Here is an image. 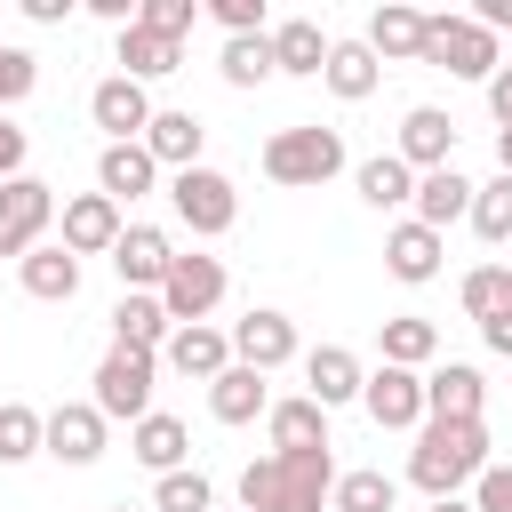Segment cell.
<instances>
[{
  "label": "cell",
  "mask_w": 512,
  "mask_h": 512,
  "mask_svg": "<svg viewBox=\"0 0 512 512\" xmlns=\"http://www.w3.org/2000/svg\"><path fill=\"white\" fill-rule=\"evenodd\" d=\"M232 360H240V368H256V376L288 368V360H296V320H288L280 304L240 312V320H232Z\"/></svg>",
  "instance_id": "cell-11"
},
{
  "label": "cell",
  "mask_w": 512,
  "mask_h": 512,
  "mask_svg": "<svg viewBox=\"0 0 512 512\" xmlns=\"http://www.w3.org/2000/svg\"><path fill=\"white\" fill-rule=\"evenodd\" d=\"M48 224H56V184H40V176L0 184V256L24 264V256L48 240Z\"/></svg>",
  "instance_id": "cell-8"
},
{
  "label": "cell",
  "mask_w": 512,
  "mask_h": 512,
  "mask_svg": "<svg viewBox=\"0 0 512 512\" xmlns=\"http://www.w3.org/2000/svg\"><path fill=\"white\" fill-rule=\"evenodd\" d=\"M392 504H400L392 472H336V496H328V512H392Z\"/></svg>",
  "instance_id": "cell-36"
},
{
  "label": "cell",
  "mask_w": 512,
  "mask_h": 512,
  "mask_svg": "<svg viewBox=\"0 0 512 512\" xmlns=\"http://www.w3.org/2000/svg\"><path fill=\"white\" fill-rule=\"evenodd\" d=\"M432 512H472V496H432Z\"/></svg>",
  "instance_id": "cell-49"
},
{
  "label": "cell",
  "mask_w": 512,
  "mask_h": 512,
  "mask_svg": "<svg viewBox=\"0 0 512 512\" xmlns=\"http://www.w3.org/2000/svg\"><path fill=\"white\" fill-rule=\"evenodd\" d=\"M104 432H112V424H104L96 400H64V408H48V456L72 464V472L104 456Z\"/></svg>",
  "instance_id": "cell-15"
},
{
  "label": "cell",
  "mask_w": 512,
  "mask_h": 512,
  "mask_svg": "<svg viewBox=\"0 0 512 512\" xmlns=\"http://www.w3.org/2000/svg\"><path fill=\"white\" fill-rule=\"evenodd\" d=\"M16 280H24L32 304H72V296H80V256H72L64 240H40V248L16 264Z\"/></svg>",
  "instance_id": "cell-20"
},
{
  "label": "cell",
  "mask_w": 512,
  "mask_h": 512,
  "mask_svg": "<svg viewBox=\"0 0 512 512\" xmlns=\"http://www.w3.org/2000/svg\"><path fill=\"white\" fill-rule=\"evenodd\" d=\"M488 112H496V128H512V64L488 80Z\"/></svg>",
  "instance_id": "cell-44"
},
{
  "label": "cell",
  "mask_w": 512,
  "mask_h": 512,
  "mask_svg": "<svg viewBox=\"0 0 512 512\" xmlns=\"http://www.w3.org/2000/svg\"><path fill=\"white\" fill-rule=\"evenodd\" d=\"M416 176H432V168H456V120L440 112V104H408L400 112V144H392Z\"/></svg>",
  "instance_id": "cell-14"
},
{
  "label": "cell",
  "mask_w": 512,
  "mask_h": 512,
  "mask_svg": "<svg viewBox=\"0 0 512 512\" xmlns=\"http://www.w3.org/2000/svg\"><path fill=\"white\" fill-rule=\"evenodd\" d=\"M168 264H176V240H168L160 224H128V232H120V248H112V272H120V288H128V296H160Z\"/></svg>",
  "instance_id": "cell-13"
},
{
  "label": "cell",
  "mask_w": 512,
  "mask_h": 512,
  "mask_svg": "<svg viewBox=\"0 0 512 512\" xmlns=\"http://www.w3.org/2000/svg\"><path fill=\"white\" fill-rule=\"evenodd\" d=\"M56 232H64L72 256H112L128 224H120V200H104V192H72V200L56 208Z\"/></svg>",
  "instance_id": "cell-12"
},
{
  "label": "cell",
  "mask_w": 512,
  "mask_h": 512,
  "mask_svg": "<svg viewBox=\"0 0 512 512\" xmlns=\"http://www.w3.org/2000/svg\"><path fill=\"white\" fill-rule=\"evenodd\" d=\"M24 16H32V24H64V16H72V0H24Z\"/></svg>",
  "instance_id": "cell-47"
},
{
  "label": "cell",
  "mask_w": 512,
  "mask_h": 512,
  "mask_svg": "<svg viewBox=\"0 0 512 512\" xmlns=\"http://www.w3.org/2000/svg\"><path fill=\"white\" fill-rule=\"evenodd\" d=\"M480 400H488V376L472 360L424 368V416H480Z\"/></svg>",
  "instance_id": "cell-26"
},
{
  "label": "cell",
  "mask_w": 512,
  "mask_h": 512,
  "mask_svg": "<svg viewBox=\"0 0 512 512\" xmlns=\"http://www.w3.org/2000/svg\"><path fill=\"white\" fill-rule=\"evenodd\" d=\"M328 32H320V16H280L272 24V64L288 72V80H320L328 72Z\"/></svg>",
  "instance_id": "cell-19"
},
{
  "label": "cell",
  "mask_w": 512,
  "mask_h": 512,
  "mask_svg": "<svg viewBox=\"0 0 512 512\" xmlns=\"http://www.w3.org/2000/svg\"><path fill=\"white\" fill-rule=\"evenodd\" d=\"M472 232H480L488 248L512 240V176H488V184L472 192Z\"/></svg>",
  "instance_id": "cell-37"
},
{
  "label": "cell",
  "mask_w": 512,
  "mask_h": 512,
  "mask_svg": "<svg viewBox=\"0 0 512 512\" xmlns=\"http://www.w3.org/2000/svg\"><path fill=\"white\" fill-rule=\"evenodd\" d=\"M112 64H120V80H144V88H152V80H168V72L184 64V40H160L152 24H128V32L112 40Z\"/></svg>",
  "instance_id": "cell-23"
},
{
  "label": "cell",
  "mask_w": 512,
  "mask_h": 512,
  "mask_svg": "<svg viewBox=\"0 0 512 512\" xmlns=\"http://www.w3.org/2000/svg\"><path fill=\"white\" fill-rule=\"evenodd\" d=\"M440 256H448V240L432 232V224H392L384 232V272L400 280V288H424V280H440Z\"/></svg>",
  "instance_id": "cell-17"
},
{
  "label": "cell",
  "mask_w": 512,
  "mask_h": 512,
  "mask_svg": "<svg viewBox=\"0 0 512 512\" xmlns=\"http://www.w3.org/2000/svg\"><path fill=\"white\" fill-rule=\"evenodd\" d=\"M360 384H368V368H360V352H352V344H320V352H304V392H312L320 408L360 400Z\"/></svg>",
  "instance_id": "cell-21"
},
{
  "label": "cell",
  "mask_w": 512,
  "mask_h": 512,
  "mask_svg": "<svg viewBox=\"0 0 512 512\" xmlns=\"http://www.w3.org/2000/svg\"><path fill=\"white\" fill-rule=\"evenodd\" d=\"M496 176H512V128H496Z\"/></svg>",
  "instance_id": "cell-48"
},
{
  "label": "cell",
  "mask_w": 512,
  "mask_h": 512,
  "mask_svg": "<svg viewBox=\"0 0 512 512\" xmlns=\"http://www.w3.org/2000/svg\"><path fill=\"white\" fill-rule=\"evenodd\" d=\"M104 512H128V504H104Z\"/></svg>",
  "instance_id": "cell-51"
},
{
  "label": "cell",
  "mask_w": 512,
  "mask_h": 512,
  "mask_svg": "<svg viewBox=\"0 0 512 512\" xmlns=\"http://www.w3.org/2000/svg\"><path fill=\"white\" fill-rule=\"evenodd\" d=\"M504 312H512V264H504Z\"/></svg>",
  "instance_id": "cell-50"
},
{
  "label": "cell",
  "mask_w": 512,
  "mask_h": 512,
  "mask_svg": "<svg viewBox=\"0 0 512 512\" xmlns=\"http://www.w3.org/2000/svg\"><path fill=\"white\" fill-rule=\"evenodd\" d=\"M216 72H224V88H264L280 64H272V32H248V40H224L216 48Z\"/></svg>",
  "instance_id": "cell-34"
},
{
  "label": "cell",
  "mask_w": 512,
  "mask_h": 512,
  "mask_svg": "<svg viewBox=\"0 0 512 512\" xmlns=\"http://www.w3.org/2000/svg\"><path fill=\"white\" fill-rule=\"evenodd\" d=\"M152 184H160V160L144 144H104L96 152V192L104 200H144Z\"/></svg>",
  "instance_id": "cell-25"
},
{
  "label": "cell",
  "mask_w": 512,
  "mask_h": 512,
  "mask_svg": "<svg viewBox=\"0 0 512 512\" xmlns=\"http://www.w3.org/2000/svg\"><path fill=\"white\" fill-rule=\"evenodd\" d=\"M152 504H160V512H216V480L192 472V464H184V472H160Z\"/></svg>",
  "instance_id": "cell-38"
},
{
  "label": "cell",
  "mask_w": 512,
  "mask_h": 512,
  "mask_svg": "<svg viewBox=\"0 0 512 512\" xmlns=\"http://www.w3.org/2000/svg\"><path fill=\"white\" fill-rule=\"evenodd\" d=\"M360 408H368V424H376V432H424V376L384 360V368H368Z\"/></svg>",
  "instance_id": "cell-9"
},
{
  "label": "cell",
  "mask_w": 512,
  "mask_h": 512,
  "mask_svg": "<svg viewBox=\"0 0 512 512\" xmlns=\"http://www.w3.org/2000/svg\"><path fill=\"white\" fill-rule=\"evenodd\" d=\"M136 24H152L160 40H184L192 24H200V0H144V16Z\"/></svg>",
  "instance_id": "cell-41"
},
{
  "label": "cell",
  "mask_w": 512,
  "mask_h": 512,
  "mask_svg": "<svg viewBox=\"0 0 512 512\" xmlns=\"http://www.w3.org/2000/svg\"><path fill=\"white\" fill-rule=\"evenodd\" d=\"M224 256H192V248H176V264H168V280H160V304H168V320L176 328H200L216 304H224Z\"/></svg>",
  "instance_id": "cell-7"
},
{
  "label": "cell",
  "mask_w": 512,
  "mask_h": 512,
  "mask_svg": "<svg viewBox=\"0 0 512 512\" xmlns=\"http://www.w3.org/2000/svg\"><path fill=\"white\" fill-rule=\"evenodd\" d=\"M168 208H176V224L192 232V240H224L232 224H240V192H232V176L224 168H184V176H168Z\"/></svg>",
  "instance_id": "cell-5"
},
{
  "label": "cell",
  "mask_w": 512,
  "mask_h": 512,
  "mask_svg": "<svg viewBox=\"0 0 512 512\" xmlns=\"http://www.w3.org/2000/svg\"><path fill=\"white\" fill-rule=\"evenodd\" d=\"M264 432H272V456H296V448H328V408H320L312 392H296V400H272Z\"/></svg>",
  "instance_id": "cell-28"
},
{
  "label": "cell",
  "mask_w": 512,
  "mask_h": 512,
  "mask_svg": "<svg viewBox=\"0 0 512 512\" xmlns=\"http://www.w3.org/2000/svg\"><path fill=\"white\" fill-rule=\"evenodd\" d=\"M200 144H208V120H200V112H184V104H160V112H152V128H144V152H152L168 176L200 168Z\"/></svg>",
  "instance_id": "cell-16"
},
{
  "label": "cell",
  "mask_w": 512,
  "mask_h": 512,
  "mask_svg": "<svg viewBox=\"0 0 512 512\" xmlns=\"http://www.w3.org/2000/svg\"><path fill=\"white\" fill-rule=\"evenodd\" d=\"M336 496V456L296 448V456H256L240 472V512H328Z\"/></svg>",
  "instance_id": "cell-1"
},
{
  "label": "cell",
  "mask_w": 512,
  "mask_h": 512,
  "mask_svg": "<svg viewBox=\"0 0 512 512\" xmlns=\"http://www.w3.org/2000/svg\"><path fill=\"white\" fill-rule=\"evenodd\" d=\"M32 88H40V56H32V48H16V40H0V112H8V104H24Z\"/></svg>",
  "instance_id": "cell-40"
},
{
  "label": "cell",
  "mask_w": 512,
  "mask_h": 512,
  "mask_svg": "<svg viewBox=\"0 0 512 512\" xmlns=\"http://www.w3.org/2000/svg\"><path fill=\"white\" fill-rule=\"evenodd\" d=\"M152 112H160V104H152V88H144V80H120V72H112V80H96V88H88V120L104 128V144H144Z\"/></svg>",
  "instance_id": "cell-10"
},
{
  "label": "cell",
  "mask_w": 512,
  "mask_h": 512,
  "mask_svg": "<svg viewBox=\"0 0 512 512\" xmlns=\"http://www.w3.org/2000/svg\"><path fill=\"white\" fill-rule=\"evenodd\" d=\"M472 192H480L472 176H456V168H432V176H416V200H408V208H416V224L448 232L456 216H472Z\"/></svg>",
  "instance_id": "cell-29"
},
{
  "label": "cell",
  "mask_w": 512,
  "mask_h": 512,
  "mask_svg": "<svg viewBox=\"0 0 512 512\" xmlns=\"http://www.w3.org/2000/svg\"><path fill=\"white\" fill-rule=\"evenodd\" d=\"M264 176L288 184V192H312L328 176H344V128H320V120H288L264 136Z\"/></svg>",
  "instance_id": "cell-3"
},
{
  "label": "cell",
  "mask_w": 512,
  "mask_h": 512,
  "mask_svg": "<svg viewBox=\"0 0 512 512\" xmlns=\"http://www.w3.org/2000/svg\"><path fill=\"white\" fill-rule=\"evenodd\" d=\"M480 472H488V424L480 416H424V432L408 448V480L424 496H456Z\"/></svg>",
  "instance_id": "cell-2"
},
{
  "label": "cell",
  "mask_w": 512,
  "mask_h": 512,
  "mask_svg": "<svg viewBox=\"0 0 512 512\" xmlns=\"http://www.w3.org/2000/svg\"><path fill=\"white\" fill-rule=\"evenodd\" d=\"M384 360H392V368H416V376H424V368L440 360V328H432L424 312H400V320H384Z\"/></svg>",
  "instance_id": "cell-33"
},
{
  "label": "cell",
  "mask_w": 512,
  "mask_h": 512,
  "mask_svg": "<svg viewBox=\"0 0 512 512\" xmlns=\"http://www.w3.org/2000/svg\"><path fill=\"white\" fill-rule=\"evenodd\" d=\"M456 296H464V320H496L504 312V264H472Z\"/></svg>",
  "instance_id": "cell-39"
},
{
  "label": "cell",
  "mask_w": 512,
  "mask_h": 512,
  "mask_svg": "<svg viewBox=\"0 0 512 512\" xmlns=\"http://www.w3.org/2000/svg\"><path fill=\"white\" fill-rule=\"evenodd\" d=\"M24 152H32V136L0 112V184H16V176H24Z\"/></svg>",
  "instance_id": "cell-43"
},
{
  "label": "cell",
  "mask_w": 512,
  "mask_h": 512,
  "mask_svg": "<svg viewBox=\"0 0 512 512\" xmlns=\"http://www.w3.org/2000/svg\"><path fill=\"white\" fill-rule=\"evenodd\" d=\"M48 456V416L24 400H0V464H32Z\"/></svg>",
  "instance_id": "cell-35"
},
{
  "label": "cell",
  "mask_w": 512,
  "mask_h": 512,
  "mask_svg": "<svg viewBox=\"0 0 512 512\" xmlns=\"http://www.w3.org/2000/svg\"><path fill=\"white\" fill-rule=\"evenodd\" d=\"M352 184H360V200H368V208H408V200H416V168H408L400 152L360 160V168H352Z\"/></svg>",
  "instance_id": "cell-32"
},
{
  "label": "cell",
  "mask_w": 512,
  "mask_h": 512,
  "mask_svg": "<svg viewBox=\"0 0 512 512\" xmlns=\"http://www.w3.org/2000/svg\"><path fill=\"white\" fill-rule=\"evenodd\" d=\"M216 512H224V504H216ZM232 512H240V504H232Z\"/></svg>",
  "instance_id": "cell-52"
},
{
  "label": "cell",
  "mask_w": 512,
  "mask_h": 512,
  "mask_svg": "<svg viewBox=\"0 0 512 512\" xmlns=\"http://www.w3.org/2000/svg\"><path fill=\"white\" fill-rule=\"evenodd\" d=\"M208 416H216V424H256V416H272V384L232 360V368L208 384Z\"/></svg>",
  "instance_id": "cell-27"
},
{
  "label": "cell",
  "mask_w": 512,
  "mask_h": 512,
  "mask_svg": "<svg viewBox=\"0 0 512 512\" xmlns=\"http://www.w3.org/2000/svg\"><path fill=\"white\" fill-rule=\"evenodd\" d=\"M472 24H480V32H504V24H512V0H472Z\"/></svg>",
  "instance_id": "cell-45"
},
{
  "label": "cell",
  "mask_w": 512,
  "mask_h": 512,
  "mask_svg": "<svg viewBox=\"0 0 512 512\" xmlns=\"http://www.w3.org/2000/svg\"><path fill=\"white\" fill-rule=\"evenodd\" d=\"M320 80H328V96H344V104H368V96H376V80H384V64H376V48H368V40H336Z\"/></svg>",
  "instance_id": "cell-30"
},
{
  "label": "cell",
  "mask_w": 512,
  "mask_h": 512,
  "mask_svg": "<svg viewBox=\"0 0 512 512\" xmlns=\"http://www.w3.org/2000/svg\"><path fill=\"white\" fill-rule=\"evenodd\" d=\"M480 344H488V352H504V360H512V312H496V320H480Z\"/></svg>",
  "instance_id": "cell-46"
},
{
  "label": "cell",
  "mask_w": 512,
  "mask_h": 512,
  "mask_svg": "<svg viewBox=\"0 0 512 512\" xmlns=\"http://www.w3.org/2000/svg\"><path fill=\"white\" fill-rule=\"evenodd\" d=\"M160 360L176 368V376H192V384H216L224 368H232V328H176L168 344H160Z\"/></svg>",
  "instance_id": "cell-18"
},
{
  "label": "cell",
  "mask_w": 512,
  "mask_h": 512,
  "mask_svg": "<svg viewBox=\"0 0 512 512\" xmlns=\"http://www.w3.org/2000/svg\"><path fill=\"white\" fill-rule=\"evenodd\" d=\"M128 456H136L144 472H184V456H192V432H184V416L152 408L144 424H128Z\"/></svg>",
  "instance_id": "cell-24"
},
{
  "label": "cell",
  "mask_w": 512,
  "mask_h": 512,
  "mask_svg": "<svg viewBox=\"0 0 512 512\" xmlns=\"http://www.w3.org/2000/svg\"><path fill=\"white\" fill-rule=\"evenodd\" d=\"M360 40L376 48V64H424V8L384 0V8L368 16V32H360Z\"/></svg>",
  "instance_id": "cell-22"
},
{
  "label": "cell",
  "mask_w": 512,
  "mask_h": 512,
  "mask_svg": "<svg viewBox=\"0 0 512 512\" xmlns=\"http://www.w3.org/2000/svg\"><path fill=\"white\" fill-rule=\"evenodd\" d=\"M152 376H160V352H136V344H112L104 360H96V408H104V424H144L152 416Z\"/></svg>",
  "instance_id": "cell-4"
},
{
  "label": "cell",
  "mask_w": 512,
  "mask_h": 512,
  "mask_svg": "<svg viewBox=\"0 0 512 512\" xmlns=\"http://www.w3.org/2000/svg\"><path fill=\"white\" fill-rule=\"evenodd\" d=\"M424 64H440V72H456V80H496L504 72V56H496V32H480L472 16H424Z\"/></svg>",
  "instance_id": "cell-6"
},
{
  "label": "cell",
  "mask_w": 512,
  "mask_h": 512,
  "mask_svg": "<svg viewBox=\"0 0 512 512\" xmlns=\"http://www.w3.org/2000/svg\"><path fill=\"white\" fill-rule=\"evenodd\" d=\"M472 512H512V464H488L472 480Z\"/></svg>",
  "instance_id": "cell-42"
},
{
  "label": "cell",
  "mask_w": 512,
  "mask_h": 512,
  "mask_svg": "<svg viewBox=\"0 0 512 512\" xmlns=\"http://www.w3.org/2000/svg\"><path fill=\"white\" fill-rule=\"evenodd\" d=\"M176 336V320H168V304L160 296H128L120 288V304H112V344H136V352H160Z\"/></svg>",
  "instance_id": "cell-31"
}]
</instances>
